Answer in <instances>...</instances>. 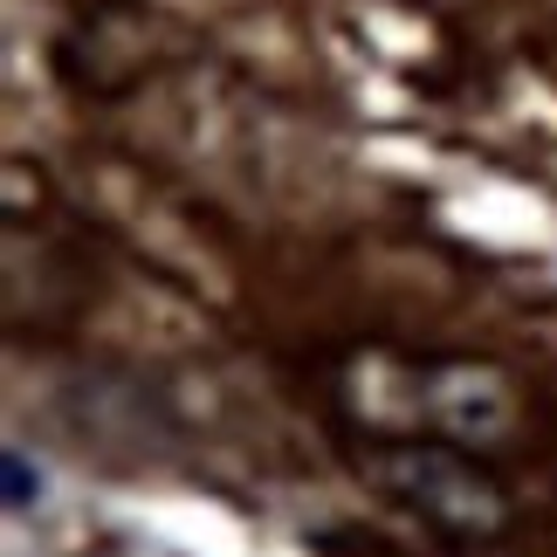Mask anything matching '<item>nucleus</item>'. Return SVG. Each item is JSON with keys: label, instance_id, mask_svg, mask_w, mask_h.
I'll return each mask as SVG.
<instances>
[{"label": "nucleus", "instance_id": "f257e3e1", "mask_svg": "<svg viewBox=\"0 0 557 557\" xmlns=\"http://www.w3.org/2000/svg\"><path fill=\"white\" fill-rule=\"evenodd\" d=\"M366 475L413 517H426L447 537H496L509 523V496L475 455L455 447H420V441H385L366 455Z\"/></svg>", "mask_w": 557, "mask_h": 557}, {"label": "nucleus", "instance_id": "f03ea898", "mask_svg": "<svg viewBox=\"0 0 557 557\" xmlns=\"http://www.w3.org/2000/svg\"><path fill=\"white\" fill-rule=\"evenodd\" d=\"M420 399H426V420L461 447H496V441L517 434V385L496 366H468V358L426 366Z\"/></svg>", "mask_w": 557, "mask_h": 557}, {"label": "nucleus", "instance_id": "7ed1b4c3", "mask_svg": "<svg viewBox=\"0 0 557 557\" xmlns=\"http://www.w3.org/2000/svg\"><path fill=\"white\" fill-rule=\"evenodd\" d=\"M0 482H8V509H21V517L41 503V468L21 455V447H8V461H0Z\"/></svg>", "mask_w": 557, "mask_h": 557}]
</instances>
